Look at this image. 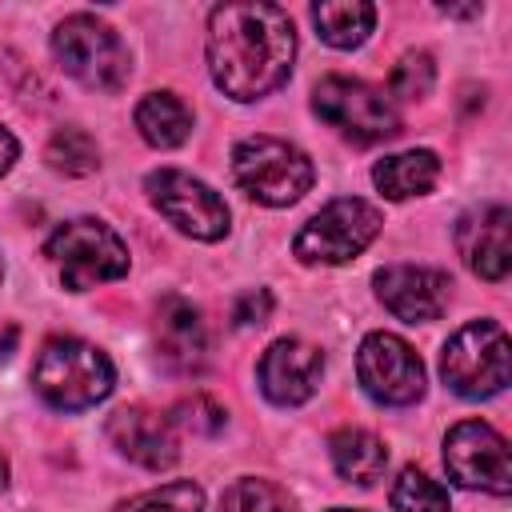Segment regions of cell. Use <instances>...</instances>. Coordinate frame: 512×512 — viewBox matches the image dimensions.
Instances as JSON below:
<instances>
[{"mask_svg": "<svg viewBox=\"0 0 512 512\" xmlns=\"http://www.w3.org/2000/svg\"><path fill=\"white\" fill-rule=\"evenodd\" d=\"M296 56V32L284 8L244 0L220 4L208 16V68L224 96L260 100L276 92Z\"/></svg>", "mask_w": 512, "mask_h": 512, "instance_id": "6da1fadb", "label": "cell"}, {"mask_svg": "<svg viewBox=\"0 0 512 512\" xmlns=\"http://www.w3.org/2000/svg\"><path fill=\"white\" fill-rule=\"evenodd\" d=\"M112 380V360L96 344L76 336H52L32 364V388L60 412H84L100 404L112 392Z\"/></svg>", "mask_w": 512, "mask_h": 512, "instance_id": "7a4b0ae2", "label": "cell"}, {"mask_svg": "<svg viewBox=\"0 0 512 512\" xmlns=\"http://www.w3.org/2000/svg\"><path fill=\"white\" fill-rule=\"evenodd\" d=\"M232 176L256 204L284 208L312 188L316 172L296 144L280 136H248L232 148Z\"/></svg>", "mask_w": 512, "mask_h": 512, "instance_id": "3957f363", "label": "cell"}, {"mask_svg": "<svg viewBox=\"0 0 512 512\" xmlns=\"http://www.w3.org/2000/svg\"><path fill=\"white\" fill-rule=\"evenodd\" d=\"M440 376L456 396L484 400L504 392L512 376V352H508V332L496 320H472L452 340L444 344L440 356Z\"/></svg>", "mask_w": 512, "mask_h": 512, "instance_id": "277c9868", "label": "cell"}, {"mask_svg": "<svg viewBox=\"0 0 512 512\" xmlns=\"http://www.w3.org/2000/svg\"><path fill=\"white\" fill-rule=\"evenodd\" d=\"M44 252L56 264L64 288H72V292L96 288L104 280H120L128 272V248H124V240L108 224H100L92 216L64 220L48 236Z\"/></svg>", "mask_w": 512, "mask_h": 512, "instance_id": "5b68a950", "label": "cell"}, {"mask_svg": "<svg viewBox=\"0 0 512 512\" xmlns=\"http://www.w3.org/2000/svg\"><path fill=\"white\" fill-rule=\"evenodd\" d=\"M52 52L60 60V68L80 80L92 92H116L128 80V48L116 36V28H108L104 20L76 12L64 16L52 32Z\"/></svg>", "mask_w": 512, "mask_h": 512, "instance_id": "8992f818", "label": "cell"}, {"mask_svg": "<svg viewBox=\"0 0 512 512\" xmlns=\"http://www.w3.org/2000/svg\"><path fill=\"white\" fill-rule=\"evenodd\" d=\"M384 216L376 204L360 200V196H344L324 204L292 240L296 260L304 264H348L352 256H360L376 232H380Z\"/></svg>", "mask_w": 512, "mask_h": 512, "instance_id": "52a82bcc", "label": "cell"}, {"mask_svg": "<svg viewBox=\"0 0 512 512\" xmlns=\"http://www.w3.org/2000/svg\"><path fill=\"white\" fill-rule=\"evenodd\" d=\"M312 108L324 124H332L336 132H344L356 144L392 140L400 132V116H396L392 100L384 92H376L372 84H364V80L324 76L312 92Z\"/></svg>", "mask_w": 512, "mask_h": 512, "instance_id": "ba28073f", "label": "cell"}, {"mask_svg": "<svg viewBox=\"0 0 512 512\" xmlns=\"http://www.w3.org/2000/svg\"><path fill=\"white\" fill-rule=\"evenodd\" d=\"M444 468L456 484L480 488L492 496L512 492V460H508V440L484 424V420H460L444 436Z\"/></svg>", "mask_w": 512, "mask_h": 512, "instance_id": "9c48e42d", "label": "cell"}, {"mask_svg": "<svg viewBox=\"0 0 512 512\" xmlns=\"http://www.w3.org/2000/svg\"><path fill=\"white\" fill-rule=\"evenodd\" d=\"M356 376H360V388L388 408H404L424 396V364L412 352V344L392 332L364 336L356 352Z\"/></svg>", "mask_w": 512, "mask_h": 512, "instance_id": "30bf717a", "label": "cell"}, {"mask_svg": "<svg viewBox=\"0 0 512 512\" xmlns=\"http://www.w3.org/2000/svg\"><path fill=\"white\" fill-rule=\"evenodd\" d=\"M144 188L156 212L180 232H188L192 240H220L228 232V204L204 180L180 168H160L144 180Z\"/></svg>", "mask_w": 512, "mask_h": 512, "instance_id": "8fae6325", "label": "cell"}, {"mask_svg": "<svg viewBox=\"0 0 512 512\" xmlns=\"http://www.w3.org/2000/svg\"><path fill=\"white\" fill-rule=\"evenodd\" d=\"M372 284H376L380 304L404 324L436 320L452 296V280L440 268H424V264H388L372 276Z\"/></svg>", "mask_w": 512, "mask_h": 512, "instance_id": "7c38bea8", "label": "cell"}, {"mask_svg": "<svg viewBox=\"0 0 512 512\" xmlns=\"http://www.w3.org/2000/svg\"><path fill=\"white\" fill-rule=\"evenodd\" d=\"M320 372H324L320 348L308 344V340H296V336H284V340L268 344V352H264L260 364H256L260 392H264L272 404H280V408L304 404V400L316 392Z\"/></svg>", "mask_w": 512, "mask_h": 512, "instance_id": "4fadbf2b", "label": "cell"}, {"mask_svg": "<svg viewBox=\"0 0 512 512\" xmlns=\"http://www.w3.org/2000/svg\"><path fill=\"white\" fill-rule=\"evenodd\" d=\"M456 248L480 280H504L512 268V212L504 204H480L460 216Z\"/></svg>", "mask_w": 512, "mask_h": 512, "instance_id": "5bb4252c", "label": "cell"}, {"mask_svg": "<svg viewBox=\"0 0 512 512\" xmlns=\"http://www.w3.org/2000/svg\"><path fill=\"white\" fill-rule=\"evenodd\" d=\"M108 440L140 468H172L176 456H180V444H176V428L168 416L160 412H148V408H116L108 416Z\"/></svg>", "mask_w": 512, "mask_h": 512, "instance_id": "9a60e30c", "label": "cell"}, {"mask_svg": "<svg viewBox=\"0 0 512 512\" xmlns=\"http://www.w3.org/2000/svg\"><path fill=\"white\" fill-rule=\"evenodd\" d=\"M156 340L160 356L176 372H200L208 356V328L200 320V308L184 296H164L156 308Z\"/></svg>", "mask_w": 512, "mask_h": 512, "instance_id": "2e32d148", "label": "cell"}, {"mask_svg": "<svg viewBox=\"0 0 512 512\" xmlns=\"http://www.w3.org/2000/svg\"><path fill=\"white\" fill-rule=\"evenodd\" d=\"M372 180H376V188H380L388 200L424 196V192L440 180V160H436V152H428V148L396 152V156H384V160L372 168Z\"/></svg>", "mask_w": 512, "mask_h": 512, "instance_id": "e0dca14e", "label": "cell"}, {"mask_svg": "<svg viewBox=\"0 0 512 512\" xmlns=\"http://www.w3.org/2000/svg\"><path fill=\"white\" fill-rule=\"evenodd\" d=\"M328 456L336 464V472L352 484H376L384 476V464H388V448L384 440H376L372 432L364 428H340L332 440H328Z\"/></svg>", "mask_w": 512, "mask_h": 512, "instance_id": "ac0fdd59", "label": "cell"}, {"mask_svg": "<svg viewBox=\"0 0 512 512\" xmlns=\"http://www.w3.org/2000/svg\"><path fill=\"white\" fill-rule=\"evenodd\" d=\"M136 128L152 148H176L192 136V108L176 92H148L136 104Z\"/></svg>", "mask_w": 512, "mask_h": 512, "instance_id": "d6986e66", "label": "cell"}, {"mask_svg": "<svg viewBox=\"0 0 512 512\" xmlns=\"http://www.w3.org/2000/svg\"><path fill=\"white\" fill-rule=\"evenodd\" d=\"M312 24L320 32L324 44L332 48H356L368 40L372 24H376V8L364 0H328L312 8Z\"/></svg>", "mask_w": 512, "mask_h": 512, "instance_id": "ffe728a7", "label": "cell"}, {"mask_svg": "<svg viewBox=\"0 0 512 512\" xmlns=\"http://www.w3.org/2000/svg\"><path fill=\"white\" fill-rule=\"evenodd\" d=\"M44 156L64 176H88L100 164V148H96V140L84 128H60V132H52Z\"/></svg>", "mask_w": 512, "mask_h": 512, "instance_id": "44dd1931", "label": "cell"}, {"mask_svg": "<svg viewBox=\"0 0 512 512\" xmlns=\"http://www.w3.org/2000/svg\"><path fill=\"white\" fill-rule=\"evenodd\" d=\"M448 492L420 468H404L392 484V512H448Z\"/></svg>", "mask_w": 512, "mask_h": 512, "instance_id": "7402d4cb", "label": "cell"}, {"mask_svg": "<svg viewBox=\"0 0 512 512\" xmlns=\"http://www.w3.org/2000/svg\"><path fill=\"white\" fill-rule=\"evenodd\" d=\"M220 508L224 512H292V496L272 480L244 476L224 492Z\"/></svg>", "mask_w": 512, "mask_h": 512, "instance_id": "603a6c76", "label": "cell"}, {"mask_svg": "<svg viewBox=\"0 0 512 512\" xmlns=\"http://www.w3.org/2000/svg\"><path fill=\"white\" fill-rule=\"evenodd\" d=\"M116 512H204V492L192 480H172L164 488H152V492L124 500Z\"/></svg>", "mask_w": 512, "mask_h": 512, "instance_id": "cb8c5ba5", "label": "cell"}, {"mask_svg": "<svg viewBox=\"0 0 512 512\" xmlns=\"http://www.w3.org/2000/svg\"><path fill=\"white\" fill-rule=\"evenodd\" d=\"M432 80H436V64L428 52H408L396 60L392 76H388V92L396 100H420L432 92Z\"/></svg>", "mask_w": 512, "mask_h": 512, "instance_id": "d4e9b609", "label": "cell"}, {"mask_svg": "<svg viewBox=\"0 0 512 512\" xmlns=\"http://www.w3.org/2000/svg\"><path fill=\"white\" fill-rule=\"evenodd\" d=\"M172 428H184V432H196V436H216L224 428V408L212 400V396H188L172 408Z\"/></svg>", "mask_w": 512, "mask_h": 512, "instance_id": "484cf974", "label": "cell"}, {"mask_svg": "<svg viewBox=\"0 0 512 512\" xmlns=\"http://www.w3.org/2000/svg\"><path fill=\"white\" fill-rule=\"evenodd\" d=\"M272 316V292L268 288H248L236 296L232 304V324L236 328H248V324H264Z\"/></svg>", "mask_w": 512, "mask_h": 512, "instance_id": "4316f807", "label": "cell"}, {"mask_svg": "<svg viewBox=\"0 0 512 512\" xmlns=\"http://www.w3.org/2000/svg\"><path fill=\"white\" fill-rule=\"evenodd\" d=\"M16 152H20V144H16V136L8 132V128H0V176L12 168V160H16Z\"/></svg>", "mask_w": 512, "mask_h": 512, "instance_id": "83f0119b", "label": "cell"}, {"mask_svg": "<svg viewBox=\"0 0 512 512\" xmlns=\"http://www.w3.org/2000/svg\"><path fill=\"white\" fill-rule=\"evenodd\" d=\"M16 324H4V332H0V360H8L12 356V348H16Z\"/></svg>", "mask_w": 512, "mask_h": 512, "instance_id": "f1b7e54d", "label": "cell"}, {"mask_svg": "<svg viewBox=\"0 0 512 512\" xmlns=\"http://www.w3.org/2000/svg\"><path fill=\"white\" fill-rule=\"evenodd\" d=\"M4 484H8V460L0 456V488H4Z\"/></svg>", "mask_w": 512, "mask_h": 512, "instance_id": "f546056e", "label": "cell"}, {"mask_svg": "<svg viewBox=\"0 0 512 512\" xmlns=\"http://www.w3.org/2000/svg\"><path fill=\"white\" fill-rule=\"evenodd\" d=\"M332 512H356V508H332Z\"/></svg>", "mask_w": 512, "mask_h": 512, "instance_id": "4dcf8cb0", "label": "cell"}]
</instances>
